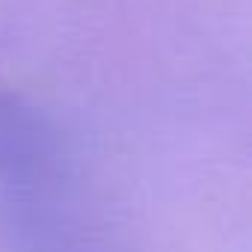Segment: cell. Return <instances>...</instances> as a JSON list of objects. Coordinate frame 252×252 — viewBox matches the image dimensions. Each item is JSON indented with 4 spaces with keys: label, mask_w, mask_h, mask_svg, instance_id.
<instances>
[{
    "label": "cell",
    "mask_w": 252,
    "mask_h": 252,
    "mask_svg": "<svg viewBox=\"0 0 252 252\" xmlns=\"http://www.w3.org/2000/svg\"><path fill=\"white\" fill-rule=\"evenodd\" d=\"M54 175L51 137L27 107L0 92V181L6 187H48Z\"/></svg>",
    "instance_id": "1"
}]
</instances>
